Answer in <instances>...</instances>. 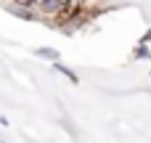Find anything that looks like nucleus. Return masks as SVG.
I'll return each mask as SVG.
<instances>
[{"label": "nucleus", "instance_id": "f257e3e1", "mask_svg": "<svg viewBox=\"0 0 151 143\" xmlns=\"http://www.w3.org/2000/svg\"><path fill=\"white\" fill-rule=\"evenodd\" d=\"M11 11L50 27H80L101 13V0H0Z\"/></svg>", "mask_w": 151, "mask_h": 143}]
</instances>
